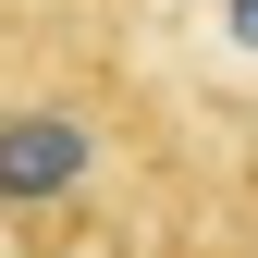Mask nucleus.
Wrapping results in <instances>:
<instances>
[{
	"mask_svg": "<svg viewBox=\"0 0 258 258\" xmlns=\"http://www.w3.org/2000/svg\"><path fill=\"white\" fill-rule=\"evenodd\" d=\"M86 172H99V123L86 111H0V209L13 221L86 197Z\"/></svg>",
	"mask_w": 258,
	"mask_h": 258,
	"instance_id": "1",
	"label": "nucleus"
}]
</instances>
